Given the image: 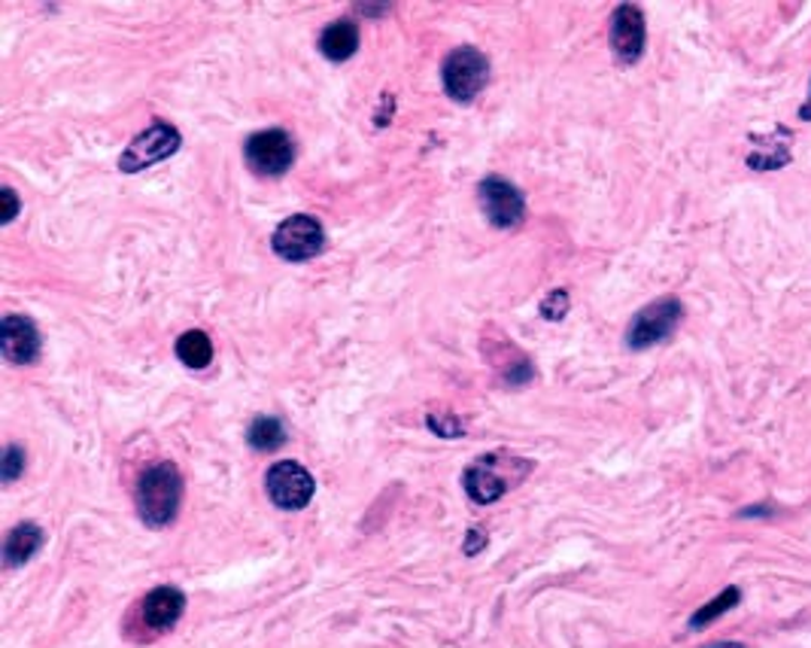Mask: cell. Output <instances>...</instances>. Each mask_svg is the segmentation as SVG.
Masks as SVG:
<instances>
[{"label":"cell","instance_id":"cell-1","mask_svg":"<svg viewBox=\"0 0 811 648\" xmlns=\"http://www.w3.org/2000/svg\"><path fill=\"white\" fill-rule=\"evenodd\" d=\"M138 511L143 524L150 526H168L177 518L180 499H183V479L173 463H155L150 466L138 481Z\"/></svg>","mask_w":811,"mask_h":648},{"label":"cell","instance_id":"cell-2","mask_svg":"<svg viewBox=\"0 0 811 648\" xmlns=\"http://www.w3.org/2000/svg\"><path fill=\"white\" fill-rule=\"evenodd\" d=\"M681 317H684V308H681L678 298L654 302V305H647V308H642L632 317V323L627 329V344L632 351H647V347H654L659 341L672 339L674 329L681 323Z\"/></svg>","mask_w":811,"mask_h":648},{"label":"cell","instance_id":"cell-3","mask_svg":"<svg viewBox=\"0 0 811 648\" xmlns=\"http://www.w3.org/2000/svg\"><path fill=\"white\" fill-rule=\"evenodd\" d=\"M180 150V131L170 123L155 119L146 131H140L138 138L128 143V150L119 158V170L125 174H138V170L150 168L155 162H165L168 155Z\"/></svg>","mask_w":811,"mask_h":648},{"label":"cell","instance_id":"cell-4","mask_svg":"<svg viewBox=\"0 0 811 648\" xmlns=\"http://www.w3.org/2000/svg\"><path fill=\"white\" fill-rule=\"evenodd\" d=\"M265 487H268V496H271V503H274L276 509L298 511L305 509L307 503L313 499L317 481H313V475H310L301 463H295V460H280V463H274L268 469Z\"/></svg>","mask_w":811,"mask_h":648},{"label":"cell","instance_id":"cell-5","mask_svg":"<svg viewBox=\"0 0 811 648\" xmlns=\"http://www.w3.org/2000/svg\"><path fill=\"white\" fill-rule=\"evenodd\" d=\"M271 244H274V253L280 259L305 263V259H313L320 253L322 244H325V232H322V226L313 216L298 214L276 226Z\"/></svg>","mask_w":811,"mask_h":648},{"label":"cell","instance_id":"cell-6","mask_svg":"<svg viewBox=\"0 0 811 648\" xmlns=\"http://www.w3.org/2000/svg\"><path fill=\"white\" fill-rule=\"evenodd\" d=\"M487 77H490V62H487L484 52H477L472 47L456 49L445 62V71H441L445 89L453 101H472L487 86Z\"/></svg>","mask_w":811,"mask_h":648},{"label":"cell","instance_id":"cell-7","mask_svg":"<svg viewBox=\"0 0 811 648\" xmlns=\"http://www.w3.org/2000/svg\"><path fill=\"white\" fill-rule=\"evenodd\" d=\"M246 165L261 174V177H280L292 168L295 162V143L286 131L280 128H268L259 131L244 143Z\"/></svg>","mask_w":811,"mask_h":648},{"label":"cell","instance_id":"cell-8","mask_svg":"<svg viewBox=\"0 0 811 648\" xmlns=\"http://www.w3.org/2000/svg\"><path fill=\"white\" fill-rule=\"evenodd\" d=\"M477 192H480V207H484V214H487L492 226H499V229L520 226L526 204H523L517 186H511L502 177H487L484 183L477 186Z\"/></svg>","mask_w":811,"mask_h":648},{"label":"cell","instance_id":"cell-9","mask_svg":"<svg viewBox=\"0 0 811 648\" xmlns=\"http://www.w3.org/2000/svg\"><path fill=\"white\" fill-rule=\"evenodd\" d=\"M647 28H644V13L632 3L617 7L612 16V49L623 64H632L642 59Z\"/></svg>","mask_w":811,"mask_h":648},{"label":"cell","instance_id":"cell-10","mask_svg":"<svg viewBox=\"0 0 811 648\" xmlns=\"http://www.w3.org/2000/svg\"><path fill=\"white\" fill-rule=\"evenodd\" d=\"M0 351L10 363L16 366H31L34 359L40 356V335H37V326L22 317V314H10L3 317V326H0Z\"/></svg>","mask_w":811,"mask_h":648},{"label":"cell","instance_id":"cell-11","mask_svg":"<svg viewBox=\"0 0 811 648\" xmlns=\"http://www.w3.org/2000/svg\"><path fill=\"white\" fill-rule=\"evenodd\" d=\"M511 484H514V479H507L499 469V457H484L465 472V494L480 506H490L495 499H502Z\"/></svg>","mask_w":811,"mask_h":648},{"label":"cell","instance_id":"cell-12","mask_svg":"<svg viewBox=\"0 0 811 648\" xmlns=\"http://www.w3.org/2000/svg\"><path fill=\"white\" fill-rule=\"evenodd\" d=\"M185 609V597L177 590V587H155L146 594V600L140 606V615H143V624L150 631H170L180 618H183Z\"/></svg>","mask_w":811,"mask_h":648},{"label":"cell","instance_id":"cell-13","mask_svg":"<svg viewBox=\"0 0 811 648\" xmlns=\"http://www.w3.org/2000/svg\"><path fill=\"white\" fill-rule=\"evenodd\" d=\"M790 143L794 135L787 128H775L772 135H765L754 143V150L748 153V168L750 170H781L790 165Z\"/></svg>","mask_w":811,"mask_h":648},{"label":"cell","instance_id":"cell-14","mask_svg":"<svg viewBox=\"0 0 811 648\" xmlns=\"http://www.w3.org/2000/svg\"><path fill=\"white\" fill-rule=\"evenodd\" d=\"M320 49L325 59L332 62H347L352 52L359 49V25L350 18H337L332 22L320 37Z\"/></svg>","mask_w":811,"mask_h":648},{"label":"cell","instance_id":"cell-15","mask_svg":"<svg viewBox=\"0 0 811 648\" xmlns=\"http://www.w3.org/2000/svg\"><path fill=\"white\" fill-rule=\"evenodd\" d=\"M40 545H43V530L37 524H18L10 530V536L3 542V560H7V567H22V563H28L37 551H40Z\"/></svg>","mask_w":811,"mask_h":648},{"label":"cell","instance_id":"cell-16","mask_svg":"<svg viewBox=\"0 0 811 648\" xmlns=\"http://www.w3.org/2000/svg\"><path fill=\"white\" fill-rule=\"evenodd\" d=\"M177 356H180V363L189 366V369H207L210 359H214V341L207 339V332L192 329V332H185L177 341Z\"/></svg>","mask_w":811,"mask_h":648},{"label":"cell","instance_id":"cell-17","mask_svg":"<svg viewBox=\"0 0 811 648\" xmlns=\"http://www.w3.org/2000/svg\"><path fill=\"white\" fill-rule=\"evenodd\" d=\"M249 445L256 450H276L286 442V430L276 417H256L253 427L246 432Z\"/></svg>","mask_w":811,"mask_h":648},{"label":"cell","instance_id":"cell-18","mask_svg":"<svg viewBox=\"0 0 811 648\" xmlns=\"http://www.w3.org/2000/svg\"><path fill=\"white\" fill-rule=\"evenodd\" d=\"M738 600H742V590H738V587H726V590L720 594L718 600L705 602L703 609H699L696 615L690 618V627H693V631H699V627H705V624H711L715 618H720L723 612H730V609H733Z\"/></svg>","mask_w":811,"mask_h":648},{"label":"cell","instance_id":"cell-19","mask_svg":"<svg viewBox=\"0 0 811 648\" xmlns=\"http://www.w3.org/2000/svg\"><path fill=\"white\" fill-rule=\"evenodd\" d=\"M25 472V450L18 448V445H10L7 454H3V463H0V475L7 484H13Z\"/></svg>","mask_w":811,"mask_h":648},{"label":"cell","instance_id":"cell-20","mask_svg":"<svg viewBox=\"0 0 811 648\" xmlns=\"http://www.w3.org/2000/svg\"><path fill=\"white\" fill-rule=\"evenodd\" d=\"M429 430L432 432H438V435H445V439H456V435H462V423L456 420L453 415H429Z\"/></svg>","mask_w":811,"mask_h":648},{"label":"cell","instance_id":"cell-21","mask_svg":"<svg viewBox=\"0 0 811 648\" xmlns=\"http://www.w3.org/2000/svg\"><path fill=\"white\" fill-rule=\"evenodd\" d=\"M568 310V295L566 290H553L551 295H548V302L541 305V314L548 317V320H563V314Z\"/></svg>","mask_w":811,"mask_h":648},{"label":"cell","instance_id":"cell-22","mask_svg":"<svg viewBox=\"0 0 811 648\" xmlns=\"http://www.w3.org/2000/svg\"><path fill=\"white\" fill-rule=\"evenodd\" d=\"M0 201H3V216H0V219H3V223H13V219H16V214H18L16 192H13V189L7 186V189L0 192Z\"/></svg>","mask_w":811,"mask_h":648},{"label":"cell","instance_id":"cell-23","mask_svg":"<svg viewBox=\"0 0 811 648\" xmlns=\"http://www.w3.org/2000/svg\"><path fill=\"white\" fill-rule=\"evenodd\" d=\"M484 542H487V536H480L477 530H472V533H468V545H465V555H477V548H480Z\"/></svg>","mask_w":811,"mask_h":648},{"label":"cell","instance_id":"cell-24","mask_svg":"<svg viewBox=\"0 0 811 648\" xmlns=\"http://www.w3.org/2000/svg\"><path fill=\"white\" fill-rule=\"evenodd\" d=\"M799 119H802V123H811V94H809V101L799 107Z\"/></svg>","mask_w":811,"mask_h":648},{"label":"cell","instance_id":"cell-25","mask_svg":"<svg viewBox=\"0 0 811 648\" xmlns=\"http://www.w3.org/2000/svg\"><path fill=\"white\" fill-rule=\"evenodd\" d=\"M711 648H745L742 643H718V646H711Z\"/></svg>","mask_w":811,"mask_h":648}]
</instances>
